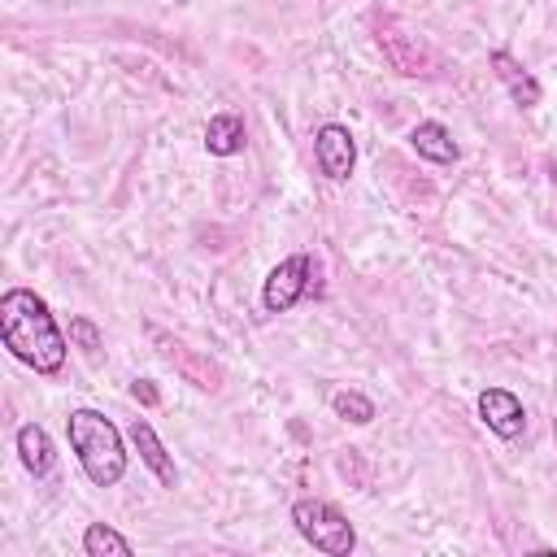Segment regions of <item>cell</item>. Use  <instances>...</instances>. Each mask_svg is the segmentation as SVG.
Wrapping results in <instances>:
<instances>
[{
  "label": "cell",
  "instance_id": "ba28073f",
  "mask_svg": "<svg viewBox=\"0 0 557 557\" xmlns=\"http://www.w3.org/2000/svg\"><path fill=\"white\" fill-rule=\"evenodd\" d=\"M492 70H496V78L509 87V96H513V104H522V109H531V104H540V83L509 57V52H492Z\"/></svg>",
  "mask_w": 557,
  "mask_h": 557
},
{
  "label": "cell",
  "instance_id": "7a4b0ae2",
  "mask_svg": "<svg viewBox=\"0 0 557 557\" xmlns=\"http://www.w3.org/2000/svg\"><path fill=\"white\" fill-rule=\"evenodd\" d=\"M65 431H70V448L78 453V466L87 470V479L96 487H113L122 474H126V453H122V435L117 426L96 413V409H74L65 418Z\"/></svg>",
  "mask_w": 557,
  "mask_h": 557
},
{
  "label": "cell",
  "instance_id": "52a82bcc",
  "mask_svg": "<svg viewBox=\"0 0 557 557\" xmlns=\"http://www.w3.org/2000/svg\"><path fill=\"white\" fill-rule=\"evenodd\" d=\"M131 440H135V448H139V457H144V466L165 483V487H174V461H170V453H165V444L157 440V431L144 422V418H135L131 422Z\"/></svg>",
  "mask_w": 557,
  "mask_h": 557
},
{
  "label": "cell",
  "instance_id": "277c9868",
  "mask_svg": "<svg viewBox=\"0 0 557 557\" xmlns=\"http://www.w3.org/2000/svg\"><path fill=\"white\" fill-rule=\"evenodd\" d=\"M322 283H318V261L309 252H296L287 261H278L261 287V305L270 313H287L292 305H300L305 296H318Z\"/></svg>",
  "mask_w": 557,
  "mask_h": 557
},
{
  "label": "cell",
  "instance_id": "9c48e42d",
  "mask_svg": "<svg viewBox=\"0 0 557 557\" xmlns=\"http://www.w3.org/2000/svg\"><path fill=\"white\" fill-rule=\"evenodd\" d=\"M409 144H413L418 157H426V161H435V165L457 161V144H453L448 126H440V122H418V126L409 131Z\"/></svg>",
  "mask_w": 557,
  "mask_h": 557
},
{
  "label": "cell",
  "instance_id": "6da1fadb",
  "mask_svg": "<svg viewBox=\"0 0 557 557\" xmlns=\"http://www.w3.org/2000/svg\"><path fill=\"white\" fill-rule=\"evenodd\" d=\"M0 335H4V348L35 374H57L65 366V335L48 313L44 296L26 287H13L0 296Z\"/></svg>",
  "mask_w": 557,
  "mask_h": 557
},
{
  "label": "cell",
  "instance_id": "8992f818",
  "mask_svg": "<svg viewBox=\"0 0 557 557\" xmlns=\"http://www.w3.org/2000/svg\"><path fill=\"white\" fill-rule=\"evenodd\" d=\"M479 418L487 422V431H496L500 440H518L527 426V409L513 392L505 387H483L479 392Z\"/></svg>",
  "mask_w": 557,
  "mask_h": 557
},
{
  "label": "cell",
  "instance_id": "5b68a950",
  "mask_svg": "<svg viewBox=\"0 0 557 557\" xmlns=\"http://www.w3.org/2000/svg\"><path fill=\"white\" fill-rule=\"evenodd\" d=\"M313 157H318V170H322L326 178H335V183L348 178L352 165H357V144H352L348 126L326 122V126L318 131V139H313Z\"/></svg>",
  "mask_w": 557,
  "mask_h": 557
},
{
  "label": "cell",
  "instance_id": "8fae6325",
  "mask_svg": "<svg viewBox=\"0 0 557 557\" xmlns=\"http://www.w3.org/2000/svg\"><path fill=\"white\" fill-rule=\"evenodd\" d=\"M17 457H22V466L35 474V479H44L48 470H52V440H48V431L44 426H35V422H26L22 431H17Z\"/></svg>",
  "mask_w": 557,
  "mask_h": 557
},
{
  "label": "cell",
  "instance_id": "30bf717a",
  "mask_svg": "<svg viewBox=\"0 0 557 557\" xmlns=\"http://www.w3.org/2000/svg\"><path fill=\"white\" fill-rule=\"evenodd\" d=\"M205 148L213 157H235L244 148V117L239 113H213L205 122Z\"/></svg>",
  "mask_w": 557,
  "mask_h": 557
},
{
  "label": "cell",
  "instance_id": "4fadbf2b",
  "mask_svg": "<svg viewBox=\"0 0 557 557\" xmlns=\"http://www.w3.org/2000/svg\"><path fill=\"white\" fill-rule=\"evenodd\" d=\"M331 409H335L339 418L357 422V426H366V422L374 418V405H370L361 392H335V396H331Z\"/></svg>",
  "mask_w": 557,
  "mask_h": 557
},
{
  "label": "cell",
  "instance_id": "2e32d148",
  "mask_svg": "<svg viewBox=\"0 0 557 557\" xmlns=\"http://www.w3.org/2000/svg\"><path fill=\"white\" fill-rule=\"evenodd\" d=\"M553 435H557V418H553Z\"/></svg>",
  "mask_w": 557,
  "mask_h": 557
},
{
  "label": "cell",
  "instance_id": "3957f363",
  "mask_svg": "<svg viewBox=\"0 0 557 557\" xmlns=\"http://www.w3.org/2000/svg\"><path fill=\"white\" fill-rule=\"evenodd\" d=\"M292 522H296V531H300L318 553H326V557H348V553L357 548L352 522H348L335 505H326V500H296V505H292Z\"/></svg>",
  "mask_w": 557,
  "mask_h": 557
},
{
  "label": "cell",
  "instance_id": "5bb4252c",
  "mask_svg": "<svg viewBox=\"0 0 557 557\" xmlns=\"http://www.w3.org/2000/svg\"><path fill=\"white\" fill-rule=\"evenodd\" d=\"M70 335H74L83 348H100V331H96L87 318H74V322H70Z\"/></svg>",
  "mask_w": 557,
  "mask_h": 557
},
{
  "label": "cell",
  "instance_id": "9a60e30c",
  "mask_svg": "<svg viewBox=\"0 0 557 557\" xmlns=\"http://www.w3.org/2000/svg\"><path fill=\"white\" fill-rule=\"evenodd\" d=\"M131 392H135V400H144V405H157V387H152L148 379H135V383H131Z\"/></svg>",
  "mask_w": 557,
  "mask_h": 557
},
{
  "label": "cell",
  "instance_id": "7c38bea8",
  "mask_svg": "<svg viewBox=\"0 0 557 557\" xmlns=\"http://www.w3.org/2000/svg\"><path fill=\"white\" fill-rule=\"evenodd\" d=\"M83 553H87V557H131V540L117 535V531L104 527V522H91V527L83 531Z\"/></svg>",
  "mask_w": 557,
  "mask_h": 557
}]
</instances>
